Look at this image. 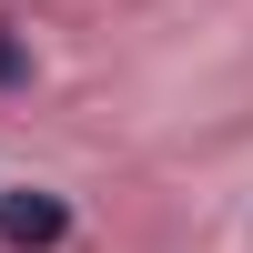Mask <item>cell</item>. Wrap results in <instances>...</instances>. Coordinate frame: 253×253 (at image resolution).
<instances>
[{
    "instance_id": "cell-2",
    "label": "cell",
    "mask_w": 253,
    "mask_h": 253,
    "mask_svg": "<svg viewBox=\"0 0 253 253\" xmlns=\"http://www.w3.org/2000/svg\"><path fill=\"white\" fill-rule=\"evenodd\" d=\"M20 81H31V51H20L10 31H0V91H20Z\"/></svg>"
},
{
    "instance_id": "cell-1",
    "label": "cell",
    "mask_w": 253,
    "mask_h": 253,
    "mask_svg": "<svg viewBox=\"0 0 253 253\" xmlns=\"http://www.w3.org/2000/svg\"><path fill=\"white\" fill-rule=\"evenodd\" d=\"M61 233H71V213H61V203L51 193H0V243H61Z\"/></svg>"
}]
</instances>
